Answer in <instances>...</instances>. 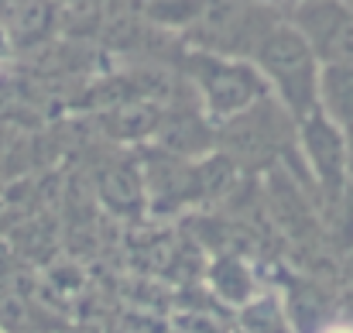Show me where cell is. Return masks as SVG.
Here are the masks:
<instances>
[{
    "label": "cell",
    "mask_w": 353,
    "mask_h": 333,
    "mask_svg": "<svg viewBox=\"0 0 353 333\" xmlns=\"http://www.w3.org/2000/svg\"><path fill=\"white\" fill-rule=\"evenodd\" d=\"M261 62L278 79V86L285 90V97L295 111H305L316 100V66H312L309 45L302 41L299 31L281 28V31L268 35V41L261 45Z\"/></svg>",
    "instance_id": "cell-1"
},
{
    "label": "cell",
    "mask_w": 353,
    "mask_h": 333,
    "mask_svg": "<svg viewBox=\"0 0 353 333\" xmlns=\"http://www.w3.org/2000/svg\"><path fill=\"white\" fill-rule=\"evenodd\" d=\"M254 79L243 69H216L206 79V93L213 100L216 111H240L250 97H254Z\"/></svg>",
    "instance_id": "cell-2"
},
{
    "label": "cell",
    "mask_w": 353,
    "mask_h": 333,
    "mask_svg": "<svg viewBox=\"0 0 353 333\" xmlns=\"http://www.w3.org/2000/svg\"><path fill=\"white\" fill-rule=\"evenodd\" d=\"M309 148H312V158H316L323 179L326 182H336L340 172H343V158H347L336 131L330 124H323V120H312L309 124Z\"/></svg>",
    "instance_id": "cell-3"
},
{
    "label": "cell",
    "mask_w": 353,
    "mask_h": 333,
    "mask_svg": "<svg viewBox=\"0 0 353 333\" xmlns=\"http://www.w3.org/2000/svg\"><path fill=\"white\" fill-rule=\"evenodd\" d=\"M326 100L343 120H353V66H336L326 73Z\"/></svg>",
    "instance_id": "cell-4"
}]
</instances>
